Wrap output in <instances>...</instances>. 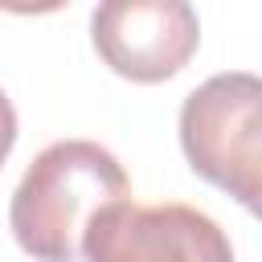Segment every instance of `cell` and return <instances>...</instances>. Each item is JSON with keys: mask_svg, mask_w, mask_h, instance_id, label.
Returning <instances> with one entry per match:
<instances>
[{"mask_svg": "<svg viewBox=\"0 0 262 262\" xmlns=\"http://www.w3.org/2000/svg\"><path fill=\"white\" fill-rule=\"evenodd\" d=\"M131 184L123 164L94 139L49 143L12 192V237L37 262H74L90 221L127 201Z\"/></svg>", "mask_w": 262, "mask_h": 262, "instance_id": "obj_1", "label": "cell"}, {"mask_svg": "<svg viewBox=\"0 0 262 262\" xmlns=\"http://www.w3.org/2000/svg\"><path fill=\"white\" fill-rule=\"evenodd\" d=\"M180 147L196 176L262 221V78L213 74L180 106Z\"/></svg>", "mask_w": 262, "mask_h": 262, "instance_id": "obj_2", "label": "cell"}, {"mask_svg": "<svg viewBox=\"0 0 262 262\" xmlns=\"http://www.w3.org/2000/svg\"><path fill=\"white\" fill-rule=\"evenodd\" d=\"M86 262H233L225 229L192 205H135L119 201L102 209L86 237Z\"/></svg>", "mask_w": 262, "mask_h": 262, "instance_id": "obj_3", "label": "cell"}, {"mask_svg": "<svg viewBox=\"0 0 262 262\" xmlns=\"http://www.w3.org/2000/svg\"><path fill=\"white\" fill-rule=\"evenodd\" d=\"M90 37L119 78L151 86L176 78L192 61L201 20L184 0H106L90 16Z\"/></svg>", "mask_w": 262, "mask_h": 262, "instance_id": "obj_4", "label": "cell"}, {"mask_svg": "<svg viewBox=\"0 0 262 262\" xmlns=\"http://www.w3.org/2000/svg\"><path fill=\"white\" fill-rule=\"evenodd\" d=\"M12 143H16V111H12L8 94L0 90V168H4L8 151H12Z\"/></svg>", "mask_w": 262, "mask_h": 262, "instance_id": "obj_5", "label": "cell"}]
</instances>
